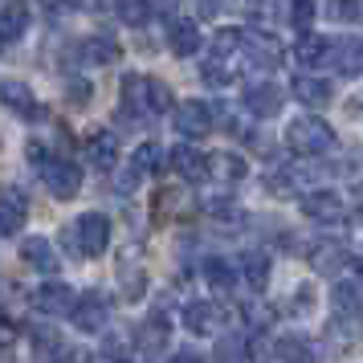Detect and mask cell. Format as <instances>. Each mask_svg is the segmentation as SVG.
<instances>
[{
  "label": "cell",
  "instance_id": "6da1fadb",
  "mask_svg": "<svg viewBox=\"0 0 363 363\" xmlns=\"http://www.w3.org/2000/svg\"><path fill=\"white\" fill-rule=\"evenodd\" d=\"M286 147L298 151V155H323V151L335 147V131H330L327 118L302 115L286 127Z\"/></svg>",
  "mask_w": 363,
  "mask_h": 363
},
{
  "label": "cell",
  "instance_id": "7a4b0ae2",
  "mask_svg": "<svg viewBox=\"0 0 363 363\" xmlns=\"http://www.w3.org/2000/svg\"><path fill=\"white\" fill-rule=\"evenodd\" d=\"M69 241H74V253H82V257L106 253V245H111V216L82 213L74 220V229H69Z\"/></svg>",
  "mask_w": 363,
  "mask_h": 363
},
{
  "label": "cell",
  "instance_id": "3957f363",
  "mask_svg": "<svg viewBox=\"0 0 363 363\" xmlns=\"http://www.w3.org/2000/svg\"><path fill=\"white\" fill-rule=\"evenodd\" d=\"M106 318H111V298L99 294V290H86L82 298H74V306H69V323L86 335H99L106 327Z\"/></svg>",
  "mask_w": 363,
  "mask_h": 363
},
{
  "label": "cell",
  "instance_id": "277c9868",
  "mask_svg": "<svg viewBox=\"0 0 363 363\" xmlns=\"http://www.w3.org/2000/svg\"><path fill=\"white\" fill-rule=\"evenodd\" d=\"M41 180H45V188H50L57 200H69L78 188H82V172H78V164L50 155V160L41 164Z\"/></svg>",
  "mask_w": 363,
  "mask_h": 363
},
{
  "label": "cell",
  "instance_id": "5b68a950",
  "mask_svg": "<svg viewBox=\"0 0 363 363\" xmlns=\"http://www.w3.org/2000/svg\"><path fill=\"white\" fill-rule=\"evenodd\" d=\"M123 106L131 115H155V78H147V74H127L123 78Z\"/></svg>",
  "mask_w": 363,
  "mask_h": 363
},
{
  "label": "cell",
  "instance_id": "8992f818",
  "mask_svg": "<svg viewBox=\"0 0 363 363\" xmlns=\"http://www.w3.org/2000/svg\"><path fill=\"white\" fill-rule=\"evenodd\" d=\"M208 127H213V102L192 99L176 106V131L184 139H200V135H208Z\"/></svg>",
  "mask_w": 363,
  "mask_h": 363
},
{
  "label": "cell",
  "instance_id": "52a82bcc",
  "mask_svg": "<svg viewBox=\"0 0 363 363\" xmlns=\"http://www.w3.org/2000/svg\"><path fill=\"white\" fill-rule=\"evenodd\" d=\"M184 327L192 335H220L225 327V311L216 302H188L184 306Z\"/></svg>",
  "mask_w": 363,
  "mask_h": 363
},
{
  "label": "cell",
  "instance_id": "ba28073f",
  "mask_svg": "<svg viewBox=\"0 0 363 363\" xmlns=\"http://www.w3.org/2000/svg\"><path fill=\"white\" fill-rule=\"evenodd\" d=\"M167 339H172V318H167L164 311H155L147 323L139 327V339H135V343H139L143 355L155 359V355H164V351H167Z\"/></svg>",
  "mask_w": 363,
  "mask_h": 363
},
{
  "label": "cell",
  "instance_id": "9c48e42d",
  "mask_svg": "<svg viewBox=\"0 0 363 363\" xmlns=\"http://www.w3.org/2000/svg\"><path fill=\"white\" fill-rule=\"evenodd\" d=\"M33 311L41 314H66L69 306H74V290H69L66 281H45V286H37L33 290Z\"/></svg>",
  "mask_w": 363,
  "mask_h": 363
},
{
  "label": "cell",
  "instance_id": "30bf717a",
  "mask_svg": "<svg viewBox=\"0 0 363 363\" xmlns=\"http://www.w3.org/2000/svg\"><path fill=\"white\" fill-rule=\"evenodd\" d=\"M29 216V204H25V192L21 188H4V200H0V233L4 237H17L21 225Z\"/></svg>",
  "mask_w": 363,
  "mask_h": 363
},
{
  "label": "cell",
  "instance_id": "8fae6325",
  "mask_svg": "<svg viewBox=\"0 0 363 363\" xmlns=\"http://www.w3.org/2000/svg\"><path fill=\"white\" fill-rule=\"evenodd\" d=\"M245 111L257 118H274L281 111V90L274 82H262V86H249L245 90Z\"/></svg>",
  "mask_w": 363,
  "mask_h": 363
},
{
  "label": "cell",
  "instance_id": "7c38bea8",
  "mask_svg": "<svg viewBox=\"0 0 363 363\" xmlns=\"http://www.w3.org/2000/svg\"><path fill=\"white\" fill-rule=\"evenodd\" d=\"M25 29H29V4L25 0H4V9H0V37L13 45V41L25 37Z\"/></svg>",
  "mask_w": 363,
  "mask_h": 363
},
{
  "label": "cell",
  "instance_id": "4fadbf2b",
  "mask_svg": "<svg viewBox=\"0 0 363 363\" xmlns=\"http://www.w3.org/2000/svg\"><path fill=\"white\" fill-rule=\"evenodd\" d=\"M330 66L339 69V74H347V78H359L363 74V41H335L330 45Z\"/></svg>",
  "mask_w": 363,
  "mask_h": 363
},
{
  "label": "cell",
  "instance_id": "5bb4252c",
  "mask_svg": "<svg viewBox=\"0 0 363 363\" xmlns=\"http://www.w3.org/2000/svg\"><path fill=\"white\" fill-rule=\"evenodd\" d=\"M86 155H90V164H99L102 172H111L118 164V139L111 131H94L86 139Z\"/></svg>",
  "mask_w": 363,
  "mask_h": 363
},
{
  "label": "cell",
  "instance_id": "9a60e30c",
  "mask_svg": "<svg viewBox=\"0 0 363 363\" xmlns=\"http://www.w3.org/2000/svg\"><path fill=\"white\" fill-rule=\"evenodd\" d=\"M302 213L311 216V220H343V200L335 196V192H311V196L302 200Z\"/></svg>",
  "mask_w": 363,
  "mask_h": 363
},
{
  "label": "cell",
  "instance_id": "2e32d148",
  "mask_svg": "<svg viewBox=\"0 0 363 363\" xmlns=\"http://www.w3.org/2000/svg\"><path fill=\"white\" fill-rule=\"evenodd\" d=\"M172 167L180 172L184 180H204V176H213V172H208V155H200V151L188 147V143L172 151Z\"/></svg>",
  "mask_w": 363,
  "mask_h": 363
},
{
  "label": "cell",
  "instance_id": "e0dca14e",
  "mask_svg": "<svg viewBox=\"0 0 363 363\" xmlns=\"http://www.w3.org/2000/svg\"><path fill=\"white\" fill-rule=\"evenodd\" d=\"M290 90H294V99L302 102V106H327L330 102V86L323 82V78H314V74H298Z\"/></svg>",
  "mask_w": 363,
  "mask_h": 363
},
{
  "label": "cell",
  "instance_id": "ac0fdd59",
  "mask_svg": "<svg viewBox=\"0 0 363 363\" xmlns=\"http://www.w3.org/2000/svg\"><path fill=\"white\" fill-rule=\"evenodd\" d=\"M21 257L33 265V269H41V274H53V269H57V253H53L50 237H29V241L21 245Z\"/></svg>",
  "mask_w": 363,
  "mask_h": 363
},
{
  "label": "cell",
  "instance_id": "d6986e66",
  "mask_svg": "<svg viewBox=\"0 0 363 363\" xmlns=\"http://www.w3.org/2000/svg\"><path fill=\"white\" fill-rule=\"evenodd\" d=\"M327 57H330L327 37H302V41H294V62H298L302 69L327 66Z\"/></svg>",
  "mask_w": 363,
  "mask_h": 363
},
{
  "label": "cell",
  "instance_id": "ffe728a7",
  "mask_svg": "<svg viewBox=\"0 0 363 363\" xmlns=\"http://www.w3.org/2000/svg\"><path fill=\"white\" fill-rule=\"evenodd\" d=\"M4 102H9V111L21 118H41V106H37L33 90L21 82H4Z\"/></svg>",
  "mask_w": 363,
  "mask_h": 363
},
{
  "label": "cell",
  "instance_id": "44dd1931",
  "mask_svg": "<svg viewBox=\"0 0 363 363\" xmlns=\"http://www.w3.org/2000/svg\"><path fill=\"white\" fill-rule=\"evenodd\" d=\"M208 172H213L216 180H245L249 167L237 151H213V155H208Z\"/></svg>",
  "mask_w": 363,
  "mask_h": 363
},
{
  "label": "cell",
  "instance_id": "7402d4cb",
  "mask_svg": "<svg viewBox=\"0 0 363 363\" xmlns=\"http://www.w3.org/2000/svg\"><path fill=\"white\" fill-rule=\"evenodd\" d=\"M204 281L213 286L216 294H229L233 286H237V265H229L225 257H208L204 262Z\"/></svg>",
  "mask_w": 363,
  "mask_h": 363
},
{
  "label": "cell",
  "instance_id": "603a6c76",
  "mask_svg": "<svg viewBox=\"0 0 363 363\" xmlns=\"http://www.w3.org/2000/svg\"><path fill=\"white\" fill-rule=\"evenodd\" d=\"M167 41H172V53H180V57H192V53L200 50V29H196V21H176Z\"/></svg>",
  "mask_w": 363,
  "mask_h": 363
},
{
  "label": "cell",
  "instance_id": "cb8c5ba5",
  "mask_svg": "<svg viewBox=\"0 0 363 363\" xmlns=\"http://www.w3.org/2000/svg\"><path fill=\"white\" fill-rule=\"evenodd\" d=\"M245 50L253 57V66H278V45H274V37L269 33H245Z\"/></svg>",
  "mask_w": 363,
  "mask_h": 363
},
{
  "label": "cell",
  "instance_id": "d4e9b609",
  "mask_svg": "<svg viewBox=\"0 0 363 363\" xmlns=\"http://www.w3.org/2000/svg\"><path fill=\"white\" fill-rule=\"evenodd\" d=\"M115 9H118V21H123V25H131V29L147 25V17L155 13V4H151V0H115Z\"/></svg>",
  "mask_w": 363,
  "mask_h": 363
},
{
  "label": "cell",
  "instance_id": "484cf974",
  "mask_svg": "<svg viewBox=\"0 0 363 363\" xmlns=\"http://www.w3.org/2000/svg\"><path fill=\"white\" fill-rule=\"evenodd\" d=\"M241 269H245V281L253 290H262L265 281H269V257L257 253V249H249L245 257H241Z\"/></svg>",
  "mask_w": 363,
  "mask_h": 363
},
{
  "label": "cell",
  "instance_id": "4316f807",
  "mask_svg": "<svg viewBox=\"0 0 363 363\" xmlns=\"http://www.w3.org/2000/svg\"><path fill=\"white\" fill-rule=\"evenodd\" d=\"M82 53H86V62H99V66H111V62H118V45L111 41V37H86V45H82Z\"/></svg>",
  "mask_w": 363,
  "mask_h": 363
},
{
  "label": "cell",
  "instance_id": "83f0119b",
  "mask_svg": "<svg viewBox=\"0 0 363 363\" xmlns=\"http://www.w3.org/2000/svg\"><path fill=\"white\" fill-rule=\"evenodd\" d=\"M160 160H164V147H160V143H139L135 155H131V167L139 172V176H147V172H155Z\"/></svg>",
  "mask_w": 363,
  "mask_h": 363
},
{
  "label": "cell",
  "instance_id": "f1b7e54d",
  "mask_svg": "<svg viewBox=\"0 0 363 363\" xmlns=\"http://www.w3.org/2000/svg\"><path fill=\"white\" fill-rule=\"evenodd\" d=\"M155 208L164 216H184L188 213V196H184L180 188H164V192L155 196Z\"/></svg>",
  "mask_w": 363,
  "mask_h": 363
},
{
  "label": "cell",
  "instance_id": "f546056e",
  "mask_svg": "<svg viewBox=\"0 0 363 363\" xmlns=\"http://www.w3.org/2000/svg\"><path fill=\"white\" fill-rule=\"evenodd\" d=\"M274 355H278V359H311L314 351H311L306 343H302L298 335H281L278 347H274Z\"/></svg>",
  "mask_w": 363,
  "mask_h": 363
},
{
  "label": "cell",
  "instance_id": "4dcf8cb0",
  "mask_svg": "<svg viewBox=\"0 0 363 363\" xmlns=\"http://www.w3.org/2000/svg\"><path fill=\"white\" fill-rule=\"evenodd\" d=\"M335 311H339V314H355V311H359V286L339 281V286H335Z\"/></svg>",
  "mask_w": 363,
  "mask_h": 363
},
{
  "label": "cell",
  "instance_id": "1f68e13d",
  "mask_svg": "<svg viewBox=\"0 0 363 363\" xmlns=\"http://www.w3.org/2000/svg\"><path fill=\"white\" fill-rule=\"evenodd\" d=\"M330 17L347 25H363V0H330Z\"/></svg>",
  "mask_w": 363,
  "mask_h": 363
},
{
  "label": "cell",
  "instance_id": "d6a6232c",
  "mask_svg": "<svg viewBox=\"0 0 363 363\" xmlns=\"http://www.w3.org/2000/svg\"><path fill=\"white\" fill-rule=\"evenodd\" d=\"M311 262H314V269H327V265H343L347 253H343V245H318L311 253Z\"/></svg>",
  "mask_w": 363,
  "mask_h": 363
},
{
  "label": "cell",
  "instance_id": "836d02e7",
  "mask_svg": "<svg viewBox=\"0 0 363 363\" xmlns=\"http://www.w3.org/2000/svg\"><path fill=\"white\" fill-rule=\"evenodd\" d=\"M290 25H294L298 33H306V29L314 25V4L311 0H294V4H290Z\"/></svg>",
  "mask_w": 363,
  "mask_h": 363
},
{
  "label": "cell",
  "instance_id": "e575fe53",
  "mask_svg": "<svg viewBox=\"0 0 363 363\" xmlns=\"http://www.w3.org/2000/svg\"><path fill=\"white\" fill-rule=\"evenodd\" d=\"M118 278H123V290H127L131 298L143 294V269H127V265H123V274H118Z\"/></svg>",
  "mask_w": 363,
  "mask_h": 363
},
{
  "label": "cell",
  "instance_id": "d590c367",
  "mask_svg": "<svg viewBox=\"0 0 363 363\" xmlns=\"http://www.w3.org/2000/svg\"><path fill=\"white\" fill-rule=\"evenodd\" d=\"M66 94H69V102H78V106H82V102L90 99V86H86L82 78H69V82H66Z\"/></svg>",
  "mask_w": 363,
  "mask_h": 363
},
{
  "label": "cell",
  "instance_id": "8d00e7d4",
  "mask_svg": "<svg viewBox=\"0 0 363 363\" xmlns=\"http://www.w3.org/2000/svg\"><path fill=\"white\" fill-rule=\"evenodd\" d=\"M245 355V347L237 343V339H225V343L216 347V359H241Z\"/></svg>",
  "mask_w": 363,
  "mask_h": 363
},
{
  "label": "cell",
  "instance_id": "74e56055",
  "mask_svg": "<svg viewBox=\"0 0 363 363\" xmlns=\"http://www.w3.org/2000/svg\"><path fill=\"white\" fill-rule=\"evenodd\" d=\"M208 213L213 216H220V220H225V216H233V220H237V208H233V200H208Z\"/></svg>",
  "mask_w": 363,
  "mask_h": 363
},
{
  "label": "cell",
  "instance_id": "f35d334b",
  "mask_svg": "<svg viewBox=\"0 0 363 363\" xmlns=\"http://www.w3.org/2000/svg\"><path fill=\"white\" fill-rule=\"evenodd\" d=\"M151 4H155V13H160V17H172V13H176V4H180V0H151Z\"/></svg>",
  "mask_w": 363,
  "mask_h": 363
},
{
  "label": "cell",
  "instance_id": "ab89813d",
  "mask_svg": "<svg viewBox=\"0 0 363 363\" xmlns=\"http://www.w3.org/2000/svg\"><path fill=\"white\" fill-rule=\"evenodd\" d=\"M53 4H62V9H78L82 0H53Z\"/></svg>",
  "mask_w": 363,
  "mask_h": 363
},
{
  "label": "cell",
  "instance_id": "60d3db41",
  "mask_svg": "<svg viewBox=\"0 0 363 363\" xmlns=\"http://www.w3.org/2000/svg\"><path fill=\"white\" fill-rule=\"evenodd\" d=\"M355 269H359V281H363V257H359V265H355Z\"/></svg>",
  "mask_w": 363,
  "mask_h": 363
}]
</instances>
